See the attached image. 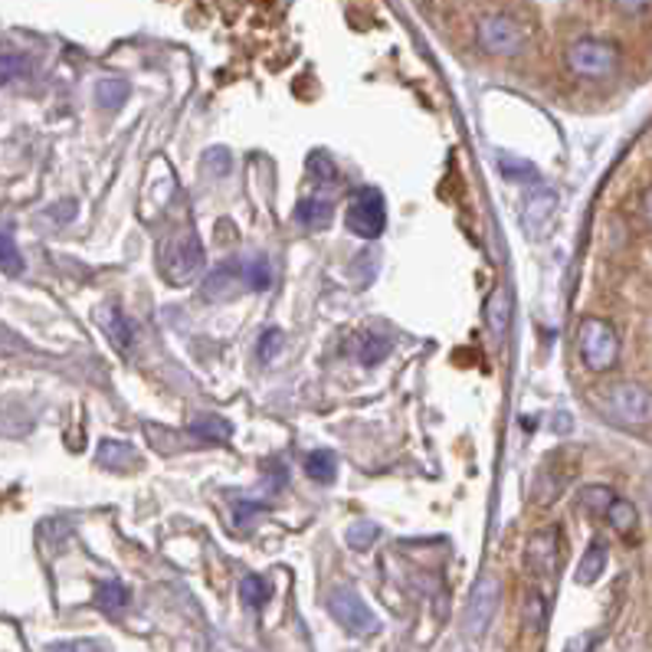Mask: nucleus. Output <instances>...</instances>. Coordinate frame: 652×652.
<instances>
[{"instance_id":"18","label":"nucleus","mask_w":652,"mask_h":652,"mask_svg":"<svg viewBox=\"0 0 652 652\" xmlns=\"http://www.w3.org/2000/svg\"><path fill=\"white\" fill-rule=\"evenodd\" d=\"M131 89L126 79H102L99 86H96V106L102 109V112H119L126 102H129Z\"/></svg>"},{"instance_id":"7","label":"nucleus","mask_w":652,"mask_h":652,"mask_svg":"<svg viewBox=\"0 0 652 652\" xmlns=\"http://www.w3.org/2000/svg\"><path fill=\"white\" fill-rule=\"evenodd\" d=\"M328 610H331V616H334L344 630H351L354 636H371V633L381 630V620L371 613V606H368L351 588L331 590V593H328Z\"/></svg>"},{"instance_id":"24","label":"nucleus","mask_w":652,"mask_h":652,"mask_svg":"<svg viewBox=\"0 0 652 652\" xmlns=\"http://www.w3.org/2000/svg\"><path fill=\"white\" fill-rule=\"evenodd\" d=\"M0 272H7V275L23 272V257H20V250H17V243L7 230H0Z\"/></svg>"},{"instance_id":"21","label":"nucleus","mask_w":652,"mask_h":652,"mask_svg":"<svg viewBox=\"0 0 652 652\" xmlns=\"http://www.w3.org/2000/svg\"><path fill=\"white\" fill-rule=\"evenodd\" d=\"M126 603H129V590L122 588L119 581H106V584L96 588V606L99 610L119 613V610H126Z\"/></svg>"},{"instance_id":"27","label":"nucleus","mask_w":652,"mask_h":652,"mask_svg":"<svg viewBox=\"0 0 652 652\" xmlns=\"http://www.w3.org/2000/svg\"><path fill=\"white\" fill-rule=\"evenodd\" d=\"M374 538H378V524L358 522L348 528V544H351L354 551H368V548L374 544Z\"/></svg>"},{"instance_id":"29","label":"nucleus","mask_w":652,"mask_h":652,"mask_svg":"<svg viewBox=\"0 0 652 652\" xmlns=\"http://www.w3.org/2000/svg\"><path fill=\"white\" fill-rule=\"evenodd\" d=\"M282 341H285V334H282L279 328H265V331H262L260 344H257V354H260V361H272V358L279 354Z\"/></svg>"},{"instance_id":"22","label":"nucleus","mask_w":652,"mask_h":652,"mask_svg":"<svg viewBox=\"0 0 652 652\" xmlns=\"http://www.w3.org/2000/svg\"><path fill=\"white\" fill-rule=\"evenodd\" d=\"M191 437H200L203 443H227L230 440V423L217 417H203L191 423Z\"/></svg>"},{"instance_id":"31","label":"nucleus","mask_w":652,"mask_h":652,"mask_svg":"<svg viewBox=\"0 0 652 652\" xmlns=\"http://www.w3.org/2000/svg\"><path fill=\"white\" fill-rule=\"evenodd\" d=\"M203 168L213 171L217 178H227V174H230V151H227V148H210V151L203 154Z\"/></svg>"},{"instance_id":"3","label":"nucleus","mask_w":652,"mask_h":652,"mask_svg":"<svg viewBox=\"0 0 652 652\" xmlns=\"http://www.w3.org/2000/svg\"><path fill=\"white\" fill-rule=\"evenodd\" d=\"M344 223L354 237L361 240H378L388 227V203L384 194L378 188H358L351 200H348V210H344Z\"/></svg>"},{"instance_id":"4","label":"nucleus","mask_w":652,"mask_h":652,"mask_svg":"<svg viewBox=\"0 0 652 652\" xmlns=\"http://www.w3.org/2000/svg\"><path fill=\"white\" fill-rule=\"evenodd\" d=\"M203 265V247L197 240L194 230H181L161 257V272L171 285H188Z\"/></svg>"},{"instance_id":"16","label":"nucleus","mask_w":652,"mask_h":652,"mask_svg":"<svg viewBox=\"0 0 652 652\" xmlns=\"http://www.w3.org/2000/svg\"><path fill=\"white\" fill-rule=\"evenodd\" d=\"M331 217H334V207L325 197H305L295 203V220L309 230H325Z\"/></svg>"},{"instance_id":"28","label":"nucleus","mask_w":652,"mask_h":652,"mask_svg":"<svg viewBox=\"0 0 652 652\" xmlns=\"http://www.w3.org/2000/svg\"><path fill=\"white\" fill-rule=\"evenodd\" d=\"M610 499H613V492H610V489H603V485H590V489H584V492H581V502H584V509L596 512V515H603V512H606Z\"/></svg>"},{"instance_id":"1","label":"nucleus","mask_w":652,"mask_h":652,"mask_svg":"<svg viewBox=\"0 0 652 652\" xmlns=\"http://www.w3.org/2000/svg\"><path fill=\"white\" fill-rule=\"evenodd\" d=\"M578 344H581V358L588 364V371L603 374L616 364L620 358V334L606 319H584L578 328Z\"/></svg>"},{"instance_id":"19","label":"nucleus","mask_w":652,"mask_h":652,"mask_svg":"<svg viewBox=\"0 0 652 652\" xmlns=\"http://www.w3.org/2000/svg\"><path fill=\"white\" fill-rule=\"evenodd\" d=\"M606 522L613 524L620 534H630L633 528H636V522H640V512H636V505L633 502H626V499H610V505H606Z\"/></svg>"},{"instance_id":"33","label":"nucleus","mask_w":652,"mask_h":652,"mask_svg":"<svg viewBox=\"0 0 652 652\" xmlns=\"http://www.w3.org/2000/svg\"><path fill=\"white\" fill-rule=\"evenodd\" d=\"M47 652H102V646L92 640H76V643H53L47 646Z\"/></svg>"},{"instance_id":"10","label":"nucleus","mask_w":652,"mask_h":652,"mask_svg":"<svg viewBox=\"0 0 652 652\" xmlns=\"http://www.w3.org/2000/svg\"><path fill=\"white\" fill-rule=\"evenodd\" d=\"M528 568L538 574V578H554L558 574V564H561V531L558 528H541L531 534L528 541Z\"/></svg>"},{"instance_id":"15","label":"nucleus","mask_w":652,"mask_h":652,"mask_svg":"<svg viewBox=\"0 0 652 652\" xmlns=\"http://www.w3.org/2000/svg\"><path fill=\"white\" fill-rule=\"evenodd\" d=\"M606 561H610V548H606V541L603 538H593L588 544V551H584V558H581V568H578V574H574V581L578 584H596L600 581V574L606 571Z\"/></svg>"},{"instance_id":"20","label":"nucleus","mask_w":652,"mask_h":652,"mask_svg":"<svg viewBox=\"0 0 652 652\" xmlns=\"http://www.w3.org/2000/svg\"><path fill=\"white\" fill-rule=\"evenodd\" d=\"M305 475L309 479H315V482H334V475H338V459L331 450H315V453H309L305 457Z\"/></svg>"},{"instance_id":"32","label":"nucleus","mask_w":652,"mask_h":652,"mask_svg":"<svg viewBox=\"0 0 652 652\" xmlns=\"http://www.w3.org/2000/svg\"><path fill=\"white\" fill-rule=\"evenodd\" d=\"M524 623H528V630L541 633V626H544V600H541V593H531L528 596V603H524Z\"/></svg>"},{"instance_id":"35","label":"nucleus","mask_w":652,"mask_h":652,"mask_svg":"<svg viewBox=\"0 0 652 652\" xmlns=\"http://www.w3.org/2000/svg\"><path fill=\"white\" fill-rule=\"evenodd\" d=\"M613 3H616L623 13H633V17H636V13H646V7H650V0H613Z\"/></svg>"},{"instance_id":"23","label":"nucleus","mask_w":652,"mask_h":652,"mask_svg":"<svg viewBox=\"0 0 652 652\" xmlns=\"http://www.w3.org/2000/svg\"><path fill=\"white\" fill-rule=\"evenodd\" d=\"M240 269H243V279H247V285H250L253 292H262V289L272 285V269H269V260H265V257H253V260L243 262Z\"/></svg>"},{"instance_id":"30","label":"nucleus","mask_w":652,"mask_h":652,"mask_svg":"<svg viewBox=\"0 0 652 652\" xmlns=\"http://www.w3.org/2000/svg\"><path fill=\"white\" fill-rule=\"evenodd\" d=\"M30 69V63L17 53H0V82H13Z\"/></svg>"},{"instance_id":"36","label":"nucleus","mask_w":652,"mask_h":652,"mask_svg":"<svg viewBox=\"0 0 652 652\" xmlns=\"http://www.w3.org/2000/svg\"><path fill=\"white\" fill-rule=\"evenodd\" d=\"M593 650V636H574L568 646H564V652H590Z\"/></svg>"},{"instance_id":"5","label":"nucleus","mask_w":652,"mask_h":652,"mask_svg":"<svg viewBox=\"0 0 652 652\" xmlns=\"http://www.w3.org/2000/svg\"><path fill=\"white\" fill-rule=\"evenodd\" d=\"M479 47L492 57H519L528 47V30L505 13L479 20Z\"/></svg>"},{"instance_id":"25","label":"nucleus","mask_w":652,"mask_h":652,"mask_svg":"<svg viewBox=\"0 0 652 652\" xmlns=\"http://www.w3.org/2000/svg\"><path fill=\"white\" fill-rule=\"evenodd\" d=\"M240 596H243L247 606L260 610V606H265V600H269V584L262 581L260 574H247V578L240 581Z\"/></svg>"},{"instance_id":"34","label":"nucleus","mask_w":652,"mask_h":652,"mask_svg":"<svg viewBox=\"0 0 652 652\" xmlns=\"http://www.w3.org/2000/svg\"><path fill=\"white\" fill-rule=\"evenodd\" d=\"M50 217H53L57 223H63V220H72V217H76V200H66L63 207H50Z\"/></svg>"},{"instance_id":"8","label":"nucleus","mask_w":652,"mask_h":652,"mask_svg":"<svg viewBox=\"0 0 652 652\" xmlns=\"http://www.w3.org/2000/svg\"><path fill=\"white\" fill-rule=\"evenodd\" d=\"M568 66H571L578 76H584V79H603V76L616 72V66H620V50H616V43H610V40H578V43H571V50H568Z\"/></svg>"},{"instance_id":"26","label":"nucleus","mask_w":652,"mask_h":652,"mask_svg":"<svg viewBox=\"0 0 652 652\" xmlns=\"http://www.w3.org/2000/svg\"><path fill=\"white\" fill-rule=\"evenodd\" d=\"M495 161H499V168H502V174H505L509 181H538L534 164H528V161L515 158V154H499Z\"/></svg>"},{"instance_id":"9","label":"nucleus","mask_w":652,"mask_h":652,"mask_svg":"<svg viewBox=\"0 0 652 652\" xmlns=\"http://www.w3.org/2000/svg\"><path fill=\"white\" fill-rule=\"evenodd\" d=\"M499 603H502V581L492 578V574H482L472 588L469 606H465V633L482 636L492 626V620L499 613Z\"/></svg>"},{"instance_id":"6","label":"nucleus","mask_w":652,"mask_h":652,"mask_svg":"<svg viewBox=\"0 0 652 652\" xmlns=\"http://www.w3.org/2000/svg\"><path fill=\"white\" fill-rule=\"evenodd\" d=\"M519 217H522L524 237L544 240L551 233V227H554V217H558V191L551 184L534 181V188L524 191Z\"/></svg>"},{"instance_id":"13","label":"nucleus","mask_w":652,"mask_h":652,"mask_svg":"<svg viewBox=\"0 0 652 652\" xmlns=\"http://www.w3.org/2000/svg\"><path fill=\"white\" fill-rule=\"evenodd\" d=\"M96 322L102 325V331L109 334V341H112L119 351H131V344H134V328H131L129 319H126L116 305L96 309Z\"/></svg>"},{"instance_id":"14","label":"nucleus","mask_w":652,"mask_h":652,"mask_svg":"<svg viewBox=\"0 0 652 652\" xmlns=\"http://www.w3.org/2000/svg\"><path fill=\"white\" fill-rule=\"evenodd\" d=\"M96 462L109 472H129V469L141 465V453L129 443H122V440H106L96 453Z\"/></svg>"},{"instance_id":"17","label":"nucleus","mask_w":652,"mask_h":652,"mask_svg":"<svg viewBox=\"0 0 652 652\" xmlns=\"http://www.w3.org/2000/svg\"><path fill=\"white\" fill-rule=\"evenodd\" d=\"M391 338L388 334H381V331H364V334H358V361L364 364V368H374V364H381L388 354H391Z\"/></svg>"},{"instance_id":"11","label":"nucleus","mask_w":652,"mask_h":652,"mask_svg":"<svg viewBox=\"0 0 652 652\" xmlns=\"http://www.w3.org/2000/svg\"><path fill=\"white\" fill-rule=\"evenodd\" d=\"M240 289H243V269L237 262H223L203 279L207 302H233L240 295Z\"/></svg>"},{"instance_id":"2","label":"nucleus","mask_w":652,"mask_h":652,"mask_svg":"<svg viewBox=\"0 0 652 652\" xmlns=\"http://www.w3.org/2000/svg\"><path fill=\"white\" fill-rule=\"evenodd\" d=\"M603 413L626 427V430H646L652 420V397L643 384H616L603 400Z\"/></svg>"},{"instance_id":"12","label":"nucleus","mask_w":652,"mask_h":652,"mask_svg":"<svg viewBox=\"0 0 652 652\" xmlns=\"http://www.w3.org/2000/svg\"><path fill=\"white\" fill-rule=\"evenodd\" d=\"M485 328L495 341H505L509 338V328H512V295L505 285H499L489 302H485Z\"/></svg>"}]
</instances>
